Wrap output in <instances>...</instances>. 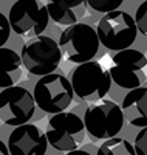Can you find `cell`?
Here are the masks:
<instances>
[{"label":"cell","instance_id":"9c48e42d","mask_svg":"<svg viewBox=\"0 0 147 155\" xmlns=\"http://www.w3.org/2000/svg\"><path fill=\"white\" fill-rule=\"evenodd\" d=\"M113 67L110 68L112 81L121 88L135 90L142 87L145 82V67L147 56L139 50L129 48L124 51H118L112 56Z\"/></svg>","mask_w":147,"mask_h":155},{"label":"cell","instance_id":"4fadbf2b","mask_svg":"<svg viewBox=\"0 0 147 155\" xmlns=\"http://www.w3.org/2000/svg\"><path fill=\"white\" fill-rule=\"evenodd\" d=\"M126 121L135 127H147V87H139L124 96L121 102Z\"/></svg>","mask_w":147,"mask_h":155},{"label":"cell","instance_id":"ac0fdd59","mask_svg":"<svg viewBox=\"0 0 147 155\" xmlns=\"http://www.w3.org/2000/svg\"><path fill=\"white\" fill-rule=\"evenodd\" d=\"M133 146H135L136 155H147V127L141 129L136 134L135 141H133Z\"/></svg>","mask_w":147,"mask_h":155},{"label":"cell","instance_id":"ba28073f","mask_svg":"<svg viewBox=\"0 0 147 155\" xmlns=\"http://www.w3.org/2000/svg\"><path fill=\"white\" fill-rule=\"evenodd\" d=\"M9 23L17 36L37 37L47 30L50 14L47 6L37 0H17L9 8Z\"/></svg>","mask_w":147,"mask_h":155},{"label":"cell","instance_id":"8fae6325","mask_svg":"<svg viewBox=\"0 0 147 155\" xmlns=\"http://www.w3.org/2000/svg\"><path fill=\"white\" fill-rule=\"evenodd\" d=\"M48 144L47 135L34 124L16 127L6 141L11 155H45Z\"/></svg>","mask_w":147,"mask_h":155},{"label":"cell","instance_id":"d6986e66","mask_svg":"<svg viewBox=\"0 0 147 155\" xmlns=\"http://www.w3.org/2000/svg\"><path fill=\"white\" fill-rule=\"evenodd\" d=\"M12 31L9 19L5 14H0V48H3L6 41L9 39V33Z\"/></svg>","mask_w":147,"mask_h":155},{"label":"cell","instance_id":"e0dca14e","mask_svg":"<svg viewBox=\"0 0 147 155\" xmlns=\"http://www.w3.org/2000/svg\"><path fill=\"white\" fill-rule=\"evenodd\" d=\"M135 20H136V25H138V31L141 34L147 36V0L139 3V6L136 8Z\"/></svg>","mask_w":147,"mask_h":155},{"label":"cell","instance_id":"2e32d148","mask_svg":"<svg viewBox=\"0 0 147 155\" xmlns=\"http://www.w3.org/2000/svg\"><path fill=\"white\" fill-rule=\"evenodd\" d=\"M121 5L122 0H87V6H90L96 12H104V16L118 11Z\"/></svg>","mask_w":147,"mask_h":155},{"label":"cell","instance_id":"3957f363","mask_svg":"<svg viewBox=\"0 0 147 155\" xmlns=\"http://www.w3.org/2000/svg\"><path fill=\"white\" fill-rule=\"evenodd\" d=\"M96 31L101 44L110 51L129 50L138 36V25L129 12L118 9L99 19Z\"/></svg>","mask_w":147,"mask_h":155},{"label":"cell","instance_id":"7c38bea8","mask_svg":"<svg viewBox=\"0 0 147 155\" xmlns=\"http://www.w3.org/2000/svg\"><path fill=\"white\" fill-rule=\"evenodd\" d=\"M45 6L53 22L57 25H65L68 28L81 23L79 20L85 16L87 11V0H54L48 2Z\"/></svg>","mask_w":147,"mask_h":155},{"label":"cell","instance_id":"8992f818","mask_svg":"<svg viewBox=\"0 0 147 155\" xmlns=\"http://www.w3.org/2000/svg\"><path fill=\"white\" fill-rule=\"evenodd\" d=\"M59 45L64 56L77 65L91 62L99 51V36L96 28L88 23H76L60 33Z\"/></svg>","mask_w":147,"mask_h":155},{"label":"cell","instance_id":"277c9868","mask_svg":"<svg viewBox=\"0 0 147 155\" xmlns=\"http://www.w3.org/2000/svg\"><path fill=\"white\" fill-rule=\"evenodd\" d=\"M70 82L74 90V95L88 102H101L102 98L107 96V93L112 88V74L110 70H105L99 62L91 61L87 64L77 65L71 74Z\"/></svg>","mask_w":147,"mask_h":155},{"label":"cell","instance_id":"5bb4252c","mask_svg":"<svg viewBox=\"0 0 147 155\" xmlns=\"http://www.w3.org/2000/svg\"><path fill=\"white\" fill-rule=\"evenodd\" d=\"M22 58L11 48H0V67H2V90L16 87L22 78Z\"/></svg>","mask_w":147,"mask_h":155},{"label":"cell","instance_id":"6da1fadb","mask_svg":"<svg viewBox=\"0 0 147 155\" xmlns=\"http://www.w3.org/2000/svg\"><path fill=\"white\" fill-rule=\"evenodd\" d=\"M126 116L115 101L95 102L84 112V124L93 141H107L116 138L122 130Z\"/></svg>","mask_w":147,"mask_h":155},{"label":"cell","instance_id":"52a82bcc","mask_svg":"<svg viewBox=\"0 0 147 155\" xmlns=\"http://www.w3.org/2000/svg\"><path fill=\"white\" fill-rule=\"evenodd\" d=\"M87 129L84 120L76 113L62 112L53 115L48 120V129L45 130L48 143L59 152L77 150L84 143Z\"/></svg>","mask_w":147,"mask_h":155},{"label":"cell","instance_id":"9a60e30c","mask_svg":"<svg viewBox=\"0 0 147 155\" xmlns=\"http://www.w3.org/2000/svg\"><path fill=\"white\" fill-rule=\"evenodd\" d=\"M96 155H136V150L129 140L116 137L101 143Z\"/></svg>","mask_w":147,"mask_h":155},{"label":"cell","instance_id":"5b68a950","mask_svg":"<svg viewBox=\"0 0 147 155\" xmlns=\"http://www.w3.org/2000/svg\"><path fill=\"white\" fill-rule=\"evenodd\" d=\"M36 106L45 113L57 115L71 106L74 90L68 78L60 73H53L41 78L33 90Z\"/></svg>","mask_w":147,"mask_h":155},{"label":"cell","instance_id":"7a4b0ae2","mask_svg":"<svg viewBox=\"0 0 147 155\" xmlns=\"http://www.w3.org/2000/svg\"><path fill=\"white\" fill-rule=\"evenodd\" d=\"M62 48L50 36H37L28 39L22 47V62L23 67L31 74L36 76H48L56 71L62 61Z\"/></svg>","mask_w":147,"mask_h":155},{"label":"cell","instance_id":"ffe728a7","mask_svg":"<svg viewBox=\"0 0 147 155\" xmlns=\"http://www.w3.org/2000/svg\"><path fill=\"white\" fill-rule=\"evenodd\" d=\"M65 155H91V153L88 150H85V149H77V150L68 152V153H65Z\"/></svg>","mask_w":147,"mask_h":155},{"label":"cell","instance_id":"44dd1931","mask_svg":"<svg viewBox=\"0 0 147 155\" xmlns=\"http://www.w3.org/2000/svg\"><path fill=\"white\" fill-rule=\"evenodd\" d=\"M0 155H11L6 143H0Z\"/></svg>","mask_w":147,"mask_h":155},{"label":"cell","instance_id":"30bf717a","mask_svg":"<svg viewBox=\"0 0 147 155\" xmlns=\"http://www.w3.org/2000/svg\"><path fill=\"white\" fill-rule=\"evenodd\" d=\"M34 96L25 87L16 85L0 92V118L5 124L14 129L30 124L28 121L34 116Z\"/></svg>","mask_w":147,"mask_h":155}]
</instances>
